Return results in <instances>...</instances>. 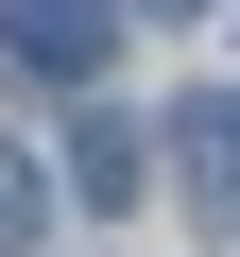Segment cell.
<instances>
[{"label":"cell","mask_w":240,"mask_h":257,"mask_svg":"<svg viewBox=\"0 0 240 257\" xmlns=\"http://www.w3.org/2000/svg\"><path fill=\"white\" fill-rule=\"evenodd\" d=\"M120 18H206V0H120Z\"/></svg>","instance_id":"obj_5"},{"label":"cell","mask_w":240,"mask_h":257,"mask_svg":"<svg viewBox=\"0 0 240 257\" xmlns=\"http://www.w3.org/2000/svg\"><path fill=\"white\" fill-rule=\"evenodd\" d=\"M35 223H52V206H35V155L0 138V257H35Z\"/></svg>","instance_id":"obj_4"},{"label":"cell","mask_w":240,"mask_h":257,"mask_svg":"<svg viewBox=\"0 0 240 257\" xmlns=\"http://www.w3.org/2000/svg\"><path fill=\"white\" fill-rule=\"evenodd\" d=\"M69 189L86 206H138L155 189V138H138V120H86V138H69Z\"/></svg>","instance_id":"obj_3"},{"label":"cell","mask_w":240,"mask_h":257,"mask_svg":"<svg viewBox=\"0 0 240 257\" xmlns=\"http://www.w3.org/2000/svg\"><path fill=\"white\" fill-rule=\"evenodd\" d=\"M172 189H189L206 240H240V86H189L172 103Z\"/></svg>","instance_id":"obj_1"},{"label":"cell","mask_w":240,"mask_h":257,"mask_svg":"<svg viewBox=\"0 0 240 257\" xmlns=\"http://www.w3.org/2000/svg\"><path fill=\"white\" fill-rule=\"evenodd\" d=\"M103 35H120V0H0V69L18 86H86Z\"/></svg>","instance_id":"obj_2"}]
</instances>
